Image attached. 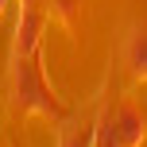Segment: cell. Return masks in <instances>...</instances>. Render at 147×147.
Returning a JSON list of instances; mask_svg holds the SVG:
<instances>
[{
	"instance_id": "obj_1",
	"label": "cell",
	"mask_w": 147,
	"mask_h": 147,
	"mask_svg": "<svg viewBox=\"0 0 147 147\" xmlns=\"http://www.w3.org/2000/svg\"><path fill=\"white\" fill-rule=\"evenodd\" d=\"M12 101L20 112H39V116H62L43 70L39 54H12Z\"/></svg>"
},
{
	"instance_id": "obj_7",
	"label": "cell",
	"mask_w": 147,
	"mask_h": 147,
	"mask_svg": "<svg viewBox=\"0 0 147 147\" xmlns=\"http://www.w3.org/2000/svg\"><path fill=\"white\" fill-rule=\"evenodd\" d=\"M4 8H8V0H0V16H4Z\"/></svg>"
},
{
	"instance_id": "obj_6",
	"label": "cell",
	"mask_w": 147,
	"mask_h": 147,
	"mask_svg": "<svg viewBox=\"0 0 147 147\" xmlns=\"http://www.w3.org/2000/svg\"><path fill=\"white\" fill-rule=\"evenodd\" d=\"M78 4H81V0H51V12L58 16V20L74 23V16H78Z\"/></svg>"
},
{
	"instance_id": "obj_2",
	"label": "cell",
	"mask_w": 147,
	"mask_h": 147,
	"mask_svg": "<svg viewBox=\"0 0 147 147\" xmlns=\"http://www.w3.org/2000/svg\"><path fill=\"white\" fill-rule=\"evenodd\" d=\"M97 128H101V112L62 120V128H58V147H97Z\"/></svg>"
},
{
	"instance_id": "obj_5",
	"label": "cell",
	"mask_w": 147,
	"mask_h": 147,
	"mask_svg": "<svg viewBox=\"0 0 147 147\" xmlns=\"http://www.w3.org/2000/svg\"><path fill=\"white\" fill-rule=\"evenodd\" d=\"M124 62H128V70H132L136 78H147V23H143V27H136L132 35H128Z\"/></svg>"
},
{
	"instance_id": "obj_8",
	"label": "cell",
	"mask_w": 147,
	"mask_h": 147,
	"mask_svg": "<svg viewBox=\"0 0 147 147\" xmlns=\"http://www.w3.org/2000/svg\"><path fill=\"white\" fill-rule=\"evenodd\" d=\"M23 4H35V0H23Z\"/></svg>"
},
{
	"instance_id": "obj_3",
	"label": "cell",
	"mask_w": 147,
	"mask_h": 147,
	"mask_svg": "<svg viewBox=\"0 0 147 147\" xmlns=\"http://www.w3.org/2000/svg\"><path fill=\"white\" fill-rule=\"evenodd\" d=\"M39 31H43V16L35 4H23L20 23H16V47L12 54H39Z\"/></svg>"
},
{
	"instance_id": "obj_4",
	"label": "cell",
	"mask_w": 147,
	"mask_h": 147,
	"mask_svg": "<svg viewBox=\"0 0 147 147\" xmlns=\"http://www.w3.org/2000/svg\"><path fill=\"white\" fill-rule=\"evenodd\" d=\"M112 120H116V132L124 140V147H140L147 140V116L136 105H116L112 109Z\"/></svg>"
}]
</instances>
